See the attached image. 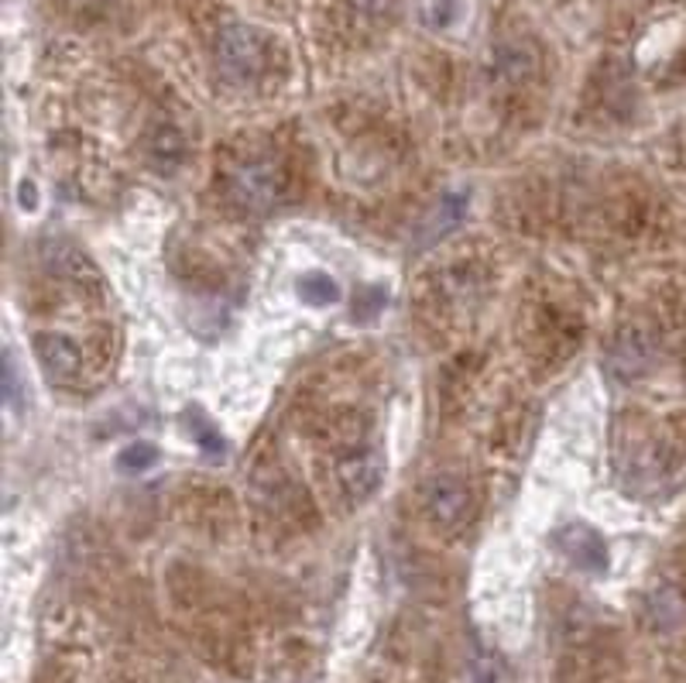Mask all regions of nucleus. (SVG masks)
Segmentation results:
<instances>
[{
    "label": "nucleus",
    "instance_id": "nucleus-1",
    "mask_svg": "<svg viewBox=\"0 0 686 683\" xmlns=\"http://www.w3.org/2000/svg\"><path fill=\"white\" fill-rule=\"evenodd\" d=\"M216 66L224 72V80L248 86L261 76L264 69V42L255 28L244 24H230L216 38Z\"/></svg>",
    "mask_w": 686,
    "mask_h": 683
},
{
    "label": "nucleus",
    "instance_id": "nucleus-2",
    "mask_svg": "<svg viewBox=\"0 0 686 683\" xmlns=\"http://www.w3.org/2000/svg\"><path fill=\"white\" fill-rule=\"evenodd\" d=\"M282 173L272 162H248L230 176V200L248 213L272 210L282 200Z\"/></svg>",
    "mask_w": 686,
    "mask_h": 683
},
{
    "label": "nucleus",
    "instance_id": "nucleus-3",
    "mask_svg": "<svg viewBox=\"0 0 686 683\" xmlns=\"http://www.w3.org/2000/svg\"><path fill=\"white\" fill-rule=\"evenodd\" d=\"M426 516L436 526H443V529L460 526L463 519L471 516V492H468V484L457 481V478H436V481H429V487H426Z\"/></svg>",
    "mask_w": 686,
    "mask_h": 683
},
{
    "label": "nucleus",
    "instance_id": "nucleus-4",
    "mask_svg": "<svg viewBox=\"0 0 686 683\" xmlns=\"http://www.w3.org/2000/svg\"><path fill=\"white\" fill-rule=\"evenodd\" d=\"M35 354L42 361L45 375L59 385H76L83 375V354L62 333H38L35 337Z\"/></svg>",
    "mask_w": 686,
    "mask_h": 683
},
{
    "label": "nucleus",
    "instance_id": "nucleus-5",
    "mask_svg": "<svg viewBox=\"0 0 686 683\" xmlns=\"http://www.w3.org/2000/svg\"><path fill=\"white\" fill-rule=\"evenodd\" d=\"M556 546L563 550V556L573 560L580 570L591 574H604L607 570V546L604 540L587 526H563L556 532Z\"/></svg>",
    "mask_w": 686,
    "mask_h": 683
},
{
    "label": "nucleus",
    "instance_id": "nucleus-6",
    "mask_svg": "<svg viewBox=\"0 0 686 683\" xmlns=\"http://www.w3.org/2000/svg\"><path fill=\"white\" fill-rule=\"evenodd\" d=\"M381 481H385V457L378 450L357 454L340 463V487L347 492L351 502H367L378 492Z\"/></svg>",
    "mask_w": 686,
    "mask_h": 683
},
{
    "label": "nucleus",
    "instance_id": "nucleus-7",
    "mask_svg": "<svg viewBox=\"0 0 686 683\" xmlns=\"http://www.w3.org/2000/svg\"><path fill=\"white\" fill-rule=\"evenodd\" d=\"M655 361V344L642 333V330H625L615 348H611V372H615L618 378H639L649 364Z\"/></svg>",
    "mask_w": 686,
    "mask_h": 683
},
{
    "label": "nucleus",
    "instance_id": "nucleus-8",
    "mask_svg": "<svg viewBox=\"0 0 686 683\" xmlns=\"http://www.w3.org/2000/svg\"><path fill=\"white\" fill-rule=\"evenodd\" d=\"M463 213H468V197H460V192H450V197L439 200L436 210L429 213V221L423 224V244H433L443 234H450L463 221Z\"/></svg>",
    "mask_w": 686,
    "mask_h": 683
},
{
    "label": "nucleus",
    "instance_id": "nucleus-9",
    "mask_svg": "<svg viewBox=\"0 0 686 683\" xmlns=\"http://www.w3.org/2000/svg\"><path fill=\"white\" fill-rule=\"evenodd\" d=\"M299 296L309 306H333L340 303V285L327 272H306L299 279Z\"/></svg>",
    "mask_w": 686,
    "mask_h": 683
},
{
    "label": "nucleus",
    "instance_id": "nucleus-10",
    "mask_svg": "<svg viewBox=\"0 0 686 683\" xmlns=\"http://www.w3.org/2000/svg\"><path fill=\"white\" fill-rule=\"evenodd\" d=\"M423 14L429 21V28H453L468 14V0H426Z\"/></svg>",
    "mask_w": 686,
    "mask_h": 683
},
{
    "label": "nucleus",
    "instance_id": "nucleus-11",
    "mask_svg": "<svg viewBox=\"0 0 686 683\" xmlns=\"http://www.w3.org/2000/svg\"><path fill=\"white\" fill-rule=\"evenodd\" d=\"M155 460H158V450L152 444H131V447L120 450L117 468L120 471H149Z\"/></svg>",
    "mask_w": 686,
    "mask_h": 683
},
{
    "label": "nucleus",
    "instance_id": "nucleus-12",
    "mask_svg": "<svg viewBox=\"0 0 686 683\" xmlns=\"http://www.w3.org/2000/svg\"><path fill=\"white\" fill-rule=\"evenodd\" d=\"M17 200H21V207H28V210H35L38 207V192H35V186L24 179L21 182V189H17Z\"/></svg>",
    "mask_w": 686,
    "mask_h": 683
}]
</instances>
